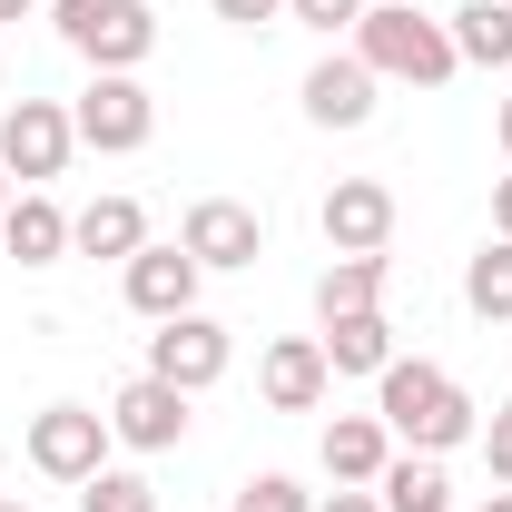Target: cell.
<instances>
[{
	"mask_svg": "<svg viewBox=\"0 0 512 512\" xmlns=\"http://www.w3.org/2000/svg\"><path fill=\"white\" fill-rule=\"evenodd\" d=\"M375 414H384V434H394L404 453H453V444L483 434V424H473V394H463L444 365H424V355H414V365L394 355V365L375 375Z\"/></svg>",
	"mask_w": 512,
	"mask_h": 512,
	"instance_id": "cell-1",
	"label": "cell"
},
{
	"mask_svg": "<svg viewBox=\"0 0 512 512\" xmlns=\"http://www.w3.org/2000/svg\"><path fill=\"white\" fill-rule=\"evenodd\" d=\"M355 60L375 69V79H414V89H444L453 69V30L444 20H424L414 0H365V20H355Z\"/></svg>",
	"mask_w": 512,
	"mask_h": 512,
	"instance_id": "cell-2",
	"label": "cell"
},
{
	"mask_svg": "<svg viewBox=\"0 0 512 512\" xmlns=\"http://www.w3.org/2000/svg\"><path fill=\"white\" fill-rule=\"evenodd\" d=\"M50 20H60V40L89 69H138L158 50V10L148 0H50Z\"/></svg>",
	"mask_w": 512,
	"mask_h": 512,
	"instance_id": "cell-3",
	"label": "cell"
},
{
	"mask_svg": "<svg viewBox=\"0 0 512 512\" xmlns=\"http://www.w3.org/2000/svg\"><path fill=\"white\" fill-rule=\"evenodd\" d=\"M69 128H79V148H99V158H128V148H148V138H158V99L138 89V69H99V79L79 89Z\"/></svg>",
	"mask_w": 512,
	"mask_h": 512,
	"instance_id": "cell-4",
	"label": "cell"
},
{
	"mask_svg": "<svg viewBox=\"0 0 512 512\" xmlns=\"http://www.w3.org/2000/svg\"><path fill=\"white\" fill-rule=\"evenodd\" d=\"M109 414H89V404H40L30 414V463L50 473V483H89V473H109Z\"/></svg>",
	"mask_w": 512,
	"mask_h": 512,
	"instance_id": "cell-5",
	"label": "cell"
},
{
	"mask_svg": "<svg viewBox=\"0 0 512 512\" xmlns=\"http://www.w3.org/2000/svg\"><path fill=\"white\" fill-rule=\"evenodd\" d=\"M227 355H237V345H227V325L197 316V306H188V316H168L158 335H148V375H168L178 394H207V384L227 375Z\"/></svg>",
	"mask_w": 512,
	"mask_h": 512,
	"instance_id": "cell-6",
	"label": "cell"
},
{
	"mask_svg": "<svg viewBox=\"0 0 512 512\" xmlns=\"http://www.w3.org/2000/svg\"><path fill=\"white\" fill-rule=\"evenodd\" d=\"M69 148H79V128H69L60 99H20V109L0 119V168H10V178H30V188H40V178H60Z\"/></svg>",
	"mask_w": 512,
	"mask_h": 512,
	"instance_id": "cell-7",
	"label": "cell"
},
{
	"mask_svg": "<svg viewBox=\"0 0 512 512\" xmlns=\"http://www.w3.org/2000/svg\"><path fill=\"white\" fill-rule=\"evenodd\" d=\"M178 247L217 276V266H256L266 256V217H256L247 197H197L188 207V227H178Z\"/></svg>",
	"mask_w": 512,
	"mask_h": 512,
	"instance_id": "cell-8",
	"label": "cell"
},
{
	"mask_svg": "<svg viewBox=\"0 0 512 512\" xmlns=\"http://www.w3.org/2000/svg\"><path fill=\"white\" fill-rule=\"evenodd\" d=\"M109 434H119L128 453H168L178 434H188V394L168 375H128L119 394H109Z\"/></svg>",
	"mask_w": 512,
	"mask_h": 512,
	"instance_id": "cell-9",
	"label": "cell"
},
{
	"mask_svg": "<svg viewBox=\"0 0 512 512\" xmlns=\"http://www.w3.org/2000/svg\"><path fill=\"white\" fill-rule=\"evenodd\" d=\"M394 237V188L384 178H335L325 188V247L335 256H384Z\"/></svg>",
	"mask_w": 512,
	"mask_h": 512,
	"instance_id": "cell-10",
	"label": "cell"
},
{
	"mask_svg": "<svg viewBox=\"0 0 512 512\" xmlns=\"http://www.w3.org/2000/svg\"><path fill=\"white\" fill-rule=\"evenodd\" d=\"M119 276H128V306H138L148 325H168V316H188V306H197V276H207V266H197L188 247H138Z\"/></svg>",
	"mask_w": 512,
	"mask_h": 512,
	"instance_id": "cell-11",
	"label": "cell"
},
{
	"mask_svg": "<svg viewBox=\"0 0 512 512\" xmlns=\"http://www.w3.org/2000/svg\"><path fill=\"white\" fill-rule=\"evenodd\" d=\"M325 384H335V365H325L316 335H276V345H266V365H256V394H266L276 414H316Z\"/></svg>",
	"mask_w": 512,
	"mask_h": 512,
	"instance_id": "cell-12",
	"label": "cell"
},
{
	"mask_svg": "<svg viewBox=\"0 0 512 512\" xmlns=\"http://www.w3.org/2000/svg\"><path fill=\"white\" fill-rule=\"evenodd\" d=\"M306 119L316 128H365L375 119V69L355 60V50H325V60L306 69Z\"/></svg>",
	"mask_w": 512,
	"mask_h": 512,
	"instance_id": "cell-13",
	"label": "cell"
},
{
	"mask_svg": "<svg viewBox=\"0 0 512 512\" xmlns=\"http://www.w3.org/2000/svg\"><path fill=\"white\" fill-rule=\"evenodd\" d=\"M384 463H394L384 414H335V424H325V473H335V483H365V493H375Z\"/></svg>",
	"mask_w": 512,
	"mask_h": 512,
	"instance_id": "cell-14",
	"label": "cell"
},
{
	"mask_svg": "<svg viewBox=\"0 0 512 512\" xmlns=\"http://www.w3.org/2000/svg\"><path fill=\"white\" fill-rule=\"evenodd\" d=\"M325 365L335 375H384L394 365V325H384V306H355V316H325Z\"/></svg>",
	"mask_w": 512,
	"mask_h": 512,
	"instance_id": "cell-15",
	"label": "cell"
},
{
	"mask_svg": "<svg viewBox=\"0 0 512 512\" xmlns=\"http://www.w3.org/2000/svg\"><path fill=\"white\" fill-rule=\"evenodd\" d=\"M0 247L20 256V266H60V256H69V217L30 188V197H10V207H0Z\"/></svg>",
	"mask_w": 512,
	"mask_h": 512,
	"instance_id": "cell-16",
	"label": "cell"
},
{
	"mask_svg": "<svg viewBox=\"0 0 512 512\" xmlns=\"http://www.w3.org/2000/svg\"><path fill=\"white\" fill-rule=\"evenodd\" d=\"M69 247L79 256H138L148 247V207H138V197H99V207H79V217H69Z\"/></svg>",
	"mask_w": 512,
	"mask_h": 512,
	"instance_id": "cell-17",
	"label": "cell"
},
{
	"mask_svg": "<svg viewBox=\"0 0 512 512\" xmlns=\"http://www.w3.org/2000/svg\"><path fill=\"white\" fill-rule=\"evenodd\" d=\"M375 503H384V512H453L444 453H394V463L375 473Z\"/></svg>",
	"mask_w": 512,
	"mask_h": 512,
	"instance_id": "cell-18",
	"label": "cell"
},
{
	"mask_svg": "<svg viewBox=\"0 0 512 512\" xmlns=\"http://www.w3.org/2000/svg\"><path fill=\"white\" fill-rule=\"evenodd\" d=\"M444 30H453V60H473V69H512V0H463Z\"/></svg>",
	"mask_w": 512,
	"mask_h": 512,
	"instance_id": "cell-19",
	"label": "cell"
},
{
	"mask_svg": "<svg viewBox=\"0 0 512 512\" xmlns=\"http://www.w3.org/2000/svg\"><path fill=\"white\" fill-rule=\"evenodd\" d=\"M384 296V256H335L316 276V316H355V306H375Z\"/></svg>",
	"mask_w": 512,
	"mask_h": 512,
	"instance_id": "cell-20",
	"label": "cell"
},
{
	"mask_svg": "<svg viewBox=\"0 0 512 512\" xmlns=\"http://www.w3.org/2000/svg\"><path fill=\"white\" fill-rule=\"evenodd\" d=\"M463 306H473V316H493V325L512 316V237H493V247L463 266Z\"/></svg>",
	"mask_w": 512,
	"mask_h": 512,
	"instance_id": "cell-21",
	"label": "cell"
},
{
	"mask_svg": "<svg viewBox=\"0 0 512 512\" xmlns=\"http://www.w3.org/2000/svg\"><path fill=\"white\" fill-rule=\"evenodd\" d=\"M79 512H158V483L148 473H89L79 483Z\"/></svg>",
	"mask_w": 512,
	"mask_h": 512,
	"instance_id": "cell-22",
	"label": "cell"
},
{
	"mask_svg": "<svg viewBox=\"0 0 512 512\" xmlns=\"http://www.w3.org/2000/svg\"><path fill=\"white\" fill-rule=\"evenodd\" d=\"M237 512H316V503H306V483H296V473H256L247 493H237Z\"/></svg>",
	"mask_w": 512,
	"mask_h": 512,
	"instance_id": "cell-23",
	"label": "cell"
},
{
	"mask_svg": "<svg viewBox=\"0 0 512 512\" xmlns=\"http://www.w3.org/2000/svg\"><path fill=\"white\" fill-rule=\"evenodd\" d=\"M286 20H306V30L335 40V30H355V20H365V0H286Z\"/></svg>",
	"mask_w": 512,
	"mask_h": 512,
	"instance_id": "cell-24",
	"label": "cell"
},
{
	"mask_svg": "<svg viewBox=\"0 0 512 512\" xmlns=\"http://www.w3.org/2000/svg\"><path fill=\"white\" fill-rule=\"evenodd\" d=\"M276 10H286V0H217V20H227V30H266Z\"/></svg>",
	"mask_w": 512,
	"mask_h": 512,
	"instance_id": "cell-25",
	"label": "cell"
},
{
	"mask_svg": "<svg viewBox=\"0 0 512 512\" xmlns=\"http://www.w3.org/2000/svg\"><path fill=\"white\" fill-rule=\"evenodd\" d=\"M483 463H493V483H512V424H503V414L483 424Z\"/></svg>",
	"mask_w": 512,
	"mask_h": 512,
	"instance_id": "cell-26",
	"label": "cell"
},
{
	"mask_svg": "<svg viewBox=\"0 0 512 512\" xmlns=\"http://www.w3.org/2000/svg\"><path fill=\"white\" fill-rule=\"evenodd\" d=\"M316 512H384V503L365 493V483H335V503H316Z\"/></svg>",
	"mask_w": 512,
	"mask_h": 512,
	"instance_id": "cell-27",
	"label": "cell"
},
{
	"mask_svg": "<svg viewBox=\"0 0 512 512\" xmlns=\"http://www.w3.org/2000/svg\"><path fill=\"white\" fill-rule=\"evenodd\" d=\"M493 227L512 237V178H493Z\"/></svg>",
	"mask_w": 512,
	"mask_h": 512,
	"instance_id": "cell-28",
	"label": "cell"
},
{
	"mask_svg": "<svg viewBox=\"0 0 512 512\" xmlns=\"http://www.w3.org/2000/svg\"><path fill=\"white\" fill-rule=\"evenodd\" d=\"M493 138H503V158H512V99H503V109H493Z\"/></svg>",
	"mask_w": 512,
	"mask_h": 512,
	"instance_id": "cell-29",
	"label": "cell"
},
{
	"mask_svg": "<svg viewBox=\"0 0 512 512\" xmlns=\"http://www.w3.org/2000/svg\"><path fill=\"white\" fill-rule=\"evenodd\" d=\"M30 10H40V0H0V20H30Z\"/></svg>",
	"mask_w": 512,
	"mask_h": 512,
	"instance_id": "cell-30",
	"label": "cell"
},
{
	"mask_svg": "<svg viewBox=\"0 0 512 512\" xmlns=\"http://www.w3.org/2000/svg\"><path fill=\"white\" fill-rule=\"evenodd\" d=\"M483 512H512V483H503V493H483Z\"/></svg>",
	"mask_w": 512,
	"mask_h": 512,
	"instance_id": "cell-31",
	"label": "cell"
},
{
	"mask_svg": "<svg viewBox=\"0 0 512 512\" xmlns=\"http://www.w3.org/2000/svg\"><path fill=\"white\" fill-rule=\"evenodd\" d=\"M0 207H10V168H0Z\"/></svg>",
	"mask_w": 512,
	"mask_h": 512,
	"instance_id": "cell-32",
	"label": "cell"
},
{
	"mask_svg": "<svg viewBox=\"0 0 512 512\" xmlns=\"http://www.w3.org/2000/svg\"><path fill=\"white\" fill-rule=\"evenodd\" d=\"M503 424H512V394H503Z\"/></svg>",
	"mask_w": 512,
	"mask_h": 512,
	"instance_id": "cell-33",
	"label": "cell"
},
{
	"mask_svg": "<svg viewBox=\"0 0 512 512\" xmlns=\"http://www.w3.org/2000/svg\"><path fill=\"white\" fill-rule=\"evenodd\" d=\"M0 512H30V503H0Z\"/></svg>",
	"mask_w": 512,
	"mask_h": 512,
	"instance_id": "cell-34",
	"label": "cell"
}]
</instances>
